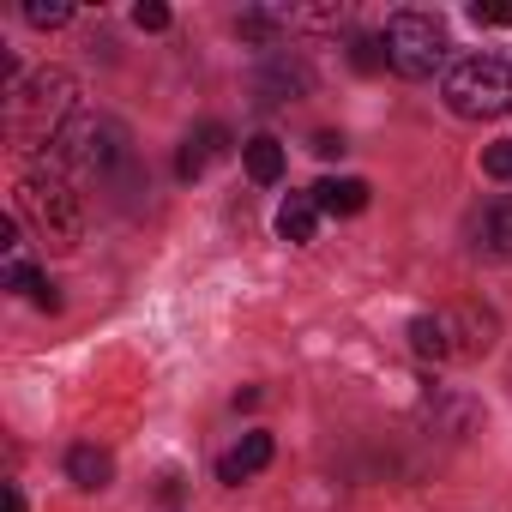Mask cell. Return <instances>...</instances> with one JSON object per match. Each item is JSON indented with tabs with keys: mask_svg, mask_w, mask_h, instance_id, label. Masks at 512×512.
Instances as JSON below:
<instances>
[{
	"mask_svg": "<svg viewBox=\"0 0 512 512\" xmlns=\"http://www.w3.org/2000/svg\"><path fill=\"white\" fill-rule=\"evenodd\" d=\"M73 97H79V85L61 67H43L37 79L13 85L7 91V139L25 145V151L31 145H55L67 133V121H73Z\"/></svg>",
	"mask_w": 512,
	"mask_h": 512,
	"instance_id": "1",
	"label": "cell"
},
{
	"mask_svg": "<svg viewBox=\"0 0 512 512\" xmlns=\"http://www.w3.org/2000/svg\"><path fill=\"white\" fill-rule=\"evenodd\" d=\"M19 217L55 247V253H73L85 241V205L79 193L61 181V175H25L19 181Z\"/></svg>",
	"mask_w": 512,
	"mask_h": 512,
	"instance_id": "2",
	"label": "cell"
},
{
	"mask_svg": "<svg viewBox=\"0 0 512 512\" xmlns=\"http://www.w3.org/2000/svg\"><path fill=\"white\" fill-rule=\"evenodd\" d=\"M446 109L464 121H494L512 109V67L500 55H464L446 73Z\"/></svg>",
	"mask_w": 512,
	"mask_h": 512,
	"instance_id": "3",
	"label": "cell"
},
{
	"mask_svg": "<svg viewBox=\"0 0 512 512\" xmlns=\"http://www.w3.org/2000/svg\"><path fill=\"white\" fill-rule=\"evenodd\" d=\"M49 151H55V163H61L67 175H97V181H103L115 163L133 157V151H127V127L109 121V115H73L67 133H61Z\"/></svg>",
	"mask_w": 512,
	"mask_h": 512,
	"instance_id": "4",
	"label": "cell"
},
{
	"mask_svg": "<svg viewBox=\"0 0 512 512\" xmlns=\"http://www.w3.org/2000/svg\"><path fill=\"white\" fill-rule=\"evenodd\" d=\"M386 61L404 79H434V67L446 61V25L434 13H392L386 19Z\"/></svg>",
	"mask_w": 512,
	"mask_h": 512,
	"instance_id": "5",
	"label": "cell"
},
{
	"mask_svg": "<svg viewBox=\"0 0 512 512\" xmlns=\"http://www.w3.org/2000/svg\"><path fill=\"white\" fill-rule=\"evenodd\" d=\"M440 320H446V344H452V362H476V356H488V350H494V332H500V320H494L482 302H458V308H440Z\"/></svg>",
	"mask_w": 512,
	"mask_h": 512,
	"instance_id": "6",
	"label": "cell"
},
{
	"mask_svg": "<svg viewBox=\"0 0 512 512\" xmlns=\"http://www.w3.org/2000/svg\"><path fill=\"white\" fill-rule=\"evenodd\" d=\"M235 151V133L223 127V121H205V127H193L187 139H181V151H175V175L181 181H199L217 157H229Z\"/></svg>",
	"mask_w": 512,
	"mask_h": 512,
	"instance_id": "7",
	"label": "cell"
},
{
	"mask_svg": "<svg viewBox=\"0 0 512 512\" xmlns=\"http://www.w3.org/2000/svg\"><path fill=\"white\" fill-rule=\"evenodd\" d=\"M272 464V434H247L235 452H223V464H217V482H229V488H241L247 476H260Z\"/></svg>",
	"mask_w": 512,
	"mask_h": 512,
	"instance_id": "8",
	"label": "cell"
},
{
	"mask_svg": "<svg viewBox=\"0 0 512 512\" xmlns=\"http://www.w3.org/2000/svg\"><path fill=\"white\" fill-rule=\"evenodd\" d=\"M278 235H284L290 247H308V241L320 235V205H314V193H290V199L278 205Z\"/></svg>",
	"mask_w": 512,
	"mask_h": 512,
	"instance_id": "9",
	"label": "cell"
},
{
	"mask_svg": "<svg viewBox=\"0 0 512 512\" xmlns=\"http://www.w3.org/2000/svg\"><path fill=\"white\" fill-rule=\"evenodd\" d=\"M296 25V13L290 7H247L241 19H235V31L247 37V43H260V49H278V37Z\"/></svg>",
	"mask_w": 512,
	"mask_h": 512,
	"instance_id": "10",
	"label": "cell"
},
{
	"mask_svg": "<svg viewBox=\"0 0 512 512\" xmlns=\"http://www.w3.org/2000/svg\"><path fill=\"white\" fill-rule=\"evenodd\" d=\"M314 205L332 211V217H356V211L368 205V181H356V175H326V181L314 187Z\"/></svg>",
	"mask_w": 512,
	"mask_h": 512,
	"instance_id": "11",
	"label": "cell"
},
{
	"mask_svg": "<svg viewBox=\"0 0 512 512\" xmlns=\"http://www.w3.org/2000/svg\"><path fill=\"white\" fill-rule=\"evenodd\" d=\"M67 476H73L85 494H97V488L115 482V458H109L103 446H73V452H67Z\"/></svg>",
	"mask_w": 512,
	"mask_h": 512,
	"instance_id": "12",
	"label": "cell"
},
{
	"mask_svg": "<svg viewBox=\"0 0 512 512\" xmlns=\"http://www.w3.org/2000/svg\"><path fill=\"white\" fill-rule=\"evenodd\" d=\"M241 163H247V175L260 181V187H272V181H284V145L272 139V133H253L247 145H241Z\"/></svg>",
	"mask_w": 512,
	"mask_h": 512,
	"instance_id": "13",
	"label": "cell"
},
{
	"mask_svg": "<svg viewBox=\"0 0 512 512\" xmlns=\"http://www.w3.org/2000/svg\"><path fill=\"white\" fill-rule=\"evenodd\" d=\"M410 350H416L422 362H452L446 320H440V314H416V320H410Z\"/></svg>",
	"mask_w": 512,
	"mask_h": 512,
	"instance_id": "14",
	"label": "cell"
},
{
	"mask_svg": "<svg viewBox=\"0 0 512 512\" xmlns=\"http://www.w3.org/2000/svg\"><path fill=\"white\" fill-rule=\"evenodd\" d=\"M482 247L494 253V260H506V266H512V193L488 205V217H482Z\"/></svg>",
	"mask_w": 512,
	"mask_h": 512,
	"instance_id": "15",
	"label": "cell"
},
{
	"mask_svg": "<svg viewBox=\"0 0 512 512\" xmlns=\"http://www.w3.org/2000/svg\"><path fill=\"white\" fill-rule=\"evenodd\" d=\"M302 91H308V73L290 67V61H272V67L260 73V103H290V97H302Z\"/></svg>",
	"mask_w": 512,
	"mask_h": 512,
	"instance_id": "16",
	"label": "cell"
},
{
	"mask_svg": "<svg viewBox=\"0 0 512 512\" xmlns=\"http://www.w3.org/2000/svg\"><path fill=\"white\" fill-rule=\"evenodd\" d=\"M67 19H73L67 0H25V25H37V31H61Z\"/></svg>",
	"mask_w": 512,
	"mask_h": 512,
	"instance_id": "17",
	"label": "cell"
},
{
	"mask_svg": "<svg viewBox=\"0 0 512 512\" xmlns=\"http://www.w3.org/2000/svg\"><path fill=\"white\" fill-rule=\"evenodd\" d=\"M350 61H356V73H380V67H392L380 37H356V43H350Z\"/></svg>",
	"mask_w": 512,
	"mask_h": 512,
	"instance_id": "18",
	"label": "cell"
},
{
	"mask_svg": "<svg viewBox=\"0 0 512 512\" xmlns=\"http://www.w3.org/2000/svg\"><path fill=\"white\" fill-rule=\"evenodd\" d=\"M482 175L488 181H512V139H500V145L482 151Z\"/></svg>",
	"mask_w": 512,
	"mask_h": 512,
	"instance_id": "19",
	"label": "cell"
},
{
	"mask_svg": "<svg viewBox=\"0 0 512 512\" xmlns=\"http://www.w3.org/2000/svg\"><path fill=\"white\" fill-rule=\"evenodd\" d=\"M470 19H476V25H500V31H512V0H476Z\"/></svg>",
	"mask_w": 512,
	"mask_h": 512,
	"instance_id": "20",
	"label": "cell"
},
{
	"mask_svg": "<svg viewBox=\"0 0 512 512\" xmlns=\"http://www.w3.org/2000/svg\"><path fill=\"white\" fill-rule=\"evenodd\" d=\"M133 25H139V31H169V7H163V0H139V7H133Z\"/></svg>",
	"mask_w": 512,
	"mask_h": 512,
	"instance_id": "21",
	"label": "cell"
},
{
	"mask_svg": "<svg viewBox=\"0 0 512 512\" xmlns=\"http://www.w3.org/2000/svg\"><path fill=\"white\" fill-rule=\"evenodd\" d=\"M344 133H314V157H344Z\"/></svg>",
	"mask_w": 512,
	"mask_h": 512,
	"instance_id": "22",
	"label": "cell"
},
{
	"mask_svg": "<svg viewBox=\"0 0 512 512\" xmlns=\"http://www.w3.org/2000/svg\"><path fill=\"white\" fill-rule=\"evenodd\" d=\"M19 223L25 217H0V253H19Z\"/></svg>",
	"mask_w": 512,
	"mask_h": 512,
	"instance_id": "23",
	"label": "cell"
},
{
	"mask_svg": "<svg viewBox=\"0 0 512 512\" xmlns=\"http://www.w3.org/2000/svg\"><path fill=\"white\" fill-rule=\"evenodd\" d=\"M0 512H25V494H19V482H7V506Z\"/></svg>",
	"mask_w": 512,
	"mask_h": 512,
	"instance_id": "24",
	"label": "cell"
}]
</instances>
